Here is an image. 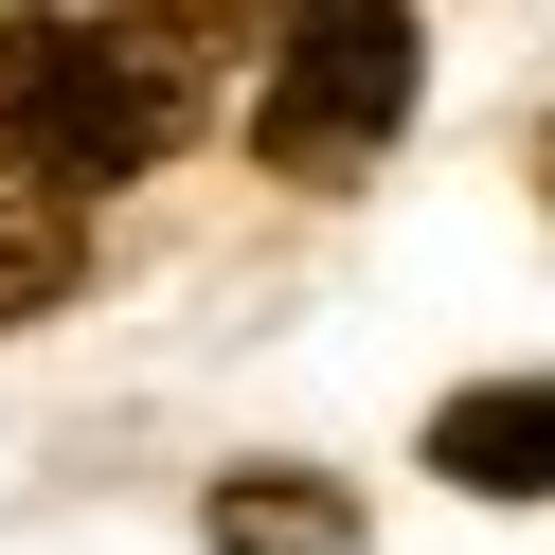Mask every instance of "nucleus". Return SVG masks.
Returning a JSON list of instances; mask_svg holds the SVG:
<instances>
[{
  "label": "nucleus",
  "instance_id": "obj_1",
  "mask_svg": "<svg viewBox=\"0 0 555 555\" xmlns=\"http://www.w3.org/2000/svg\"><path fill=\"white\" fill-rule=\"evenodd\" d=\"M197 144V37L144 0H0V180L126 197Z\"/></svg>",
  "mask_w": 555,
  "mask_h": 555
},
{
  "label": "nucleus",
  "instance_id": "obj_2",
  "mask_svg": "<svg viewBox=\"0 0 555 555\" xmlns=\"http://www.w3.org/2000/svg\"><path fill=\"white\" fill-rule=\"evenodd\" d=\"M412 90H430L412 0H287L269 18V73H251V162L269 180H359L412 126Z\"/></svg>",
  "mask_w": 555,
  "mask_h": 555
},
{
  "label": "nucleus",
  "instance_id": "obj_3",
  "mask_svg": "<svg viewBox=\"0 0 555 555\" xmlns=\"http://www.w3.org/2000/svg\"><path fill=\"white\" fill-rule=\"evenodd\" d=\"M430 466L466 502H555V376H483V395L430 412Z\"/></svg>",
  "mask_w": 555,
  "mask_h": 555
},
{
  "label": "nucleus",
  "instance_id": "obj_4",
  "mask_svg": "<svg viewBox=\"0 0 555 555\" xmlns=\"http://www.w3.org/2000/svg\"><path fill=\"white\" fill-rule=\"evenodd\" d=\"M197 538H216V555H340V538H359V502H340V483H216Z\"/></svg>",
  "mask_w": 555,
  "mask_h": 555
},
{
  "label": "nucleus",
  "instance_id": "obj_5",
  "mask_svg": "<svg viewBox=\"0 0 555 555\" xmlns=\"http://www.w3.org/2000/svg\"><path fill=\"white\" fill-rule=\"evenodd\" d=\"M37 305H73V197L0 180V323H37Z\"/></svg>",
  "mask_w": 555,
  "mask_h": 555
},
{
  "label": "nucleus",
  "instance_id": "obj_6",
  "mask_svg": "<svg viewBox=\"0 0 555 555\" xmlns=\"http://www.w3.org/2000/svg\"><path fill=\"white\" fill-rule=\"evenodd\" d=\"M538 197H555V126H538Z\"/></svg>",
  "mask_w": 555,
  "mask_h": 555
}]
</instances>
